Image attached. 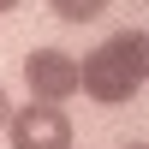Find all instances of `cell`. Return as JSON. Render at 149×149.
Masks as SVG:
<instances>
[{"label":"cell","instance_id":"obj_5","mask_svg":"<svg viewBox=\"0 0 149 149\" xmlns=\"http://www.w3.org/2000/svg\"><path fill=\"white\" fill-rule=\"evenodd\" d=\"M6 119H12V102H6V90H0V131H6Z\"/></svg>","mask_w":149,"mask_h":149},{"label":"cell","instance_id":"obj_7","mask_svg":"<svg viewBox=\"0 0 149 149\" xmlns=\"http://www.w3.org/2000/svg\"><path fill=\"white\" fill-rule=\"evenodd\" d=\"M131 149H149V143H131Z\"/></svg>","mask_w":149,"mask_h":149},{"label":"cell","instance_id":"obj_4","mask_svg":"<svg viewBox=\"0 0 149 149\" xmlns=\"http://www.w3.org/2000/svg\"><path fill=\"white\" fill-rule=\"evenodd\" d=\"M48 6H54V18H66V24H90V18L107 12V0H48Z\"/></svg>","mask_w":149,"mask_h":149},{"label":"cell","instance_id":"obj_2","mask_svg":"<svg viewBox=\"0 0 149 149\" xmlns=\"http://www.w3.org/2000/svg\"><path fill=\"white\" fill-rule=\"evenodd\" d=\"M6 137L12 149H72V119L60 102H24L6 119Z\"/></svg>","mask_w":149,"mask_h":149},{"label":"cell","instance_id":"obj_3","mask_svg":"<svg viewBox=\"0 0 149 149\" xmlns=\"http://www.w3.org/2000/svg\"><path fill=\"white\" fill-rule=\"evenodd\" d=\"M24 84H30V102H66L78 95V60L66 48H36L24 54Z\"/></svg>","mask_w":149,"mask_h":149},{"label":"cell","instance_id":"obj_1","mask_svg":"<svg viewBox=\"0 0 149 149\" xmlns=\"http://www.w3.org/2000/svg\"><path fill=\"white\" fill-rule=\"evenodd\" d=\"M143 84H149V30H119V36H107V42L78 66V90L90 95V102H102V107L131 102Z\"/></svg>","mask_w":149,"mask_h":149},{"label":"cell","instance_id":"obj_6","mask_svg":"<svg viewBox=\"0 0 149 149\" xmlns=\"http://www.w3.org/2000/svg\"><path fill=\"white\" fill-rule=\"evenodd\" d=\"M12 6H24V0H0V12H12Z\"/></svg>","mask_w":149,"mask_h":149}]
</instances>
